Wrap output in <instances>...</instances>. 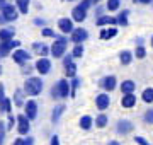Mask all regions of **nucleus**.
Instances as JSON below:
<instances>
[{"mask_svg":"<svg viewBox=\"0 0 153 145\" xmlns=\"http://www.w3.org/2000/svg\"><path fill=\"white\" fill-rule=\"evenodd\" d=\"M12 145H26V138H16Z\"/></svg>","mask_w":153,"mask_h":145,"instance_id":"obj_46","label":"nucleus"},{"mask_svg":"<svg viewBox=\"0 0 153 145\" xmlns=\"http://www.w3.org/2000/svg\"><path fill=\"white\" fill-rule=\"evenodd\" d=\"M34 24H36V26H46V21H44V19H34Z\"/></svg>","mask_w":153,"mask_h":145,"instance_id":"obj_47","label":"nucleus"},{"mask_svg":"<svg viewBox=\"0 0 153 145\" xmlns=\"http://www.w3.org/2000/svg\"><path fill=\"white\" fill-rule=\"evenodd\" d=\"M76 70H78L76 63H75V61H70L68 65H65V77H66V78L76 77Z\"/></svg>","mask_w":153,"mask_h":145,"instance_id":"obj_24","label":"nucleus"},{"mask_svg":"<svg viewBox=\"0 0 153 145\" xmlns=\"http://www.w3.org/2000/svg\"><path fill=\"white\" fill-rule=\"evenodd\" d=\"M68 2H71V0H68Z\"/></svg>","mask_w":153,"mask_h":145,"instance_id":"obj_57","label":"nucleus"},{"mask_svg":"<svg viewBox=\"0 0 153 145\" xmlns=\"http://www.w3.org/2000/svg\"><path fill=\"white\" fill-rule=\"evenodd\" d=\"M99 85H100L105 92H112V90L117 87V78H116L114 75H105V77L100 78Z\"/></svg>","mask_w":153,"mask_h":145,"instance_id":"obj_7","label":"nucleus"},{"mask_svg":"<svg viewBox=\"0 0 153 145\" xmlns=\"http://www.w3.org/2000/svg\"><path fill=\"white\" fill-rule=\"evenodd\" d=\"M116 34H117V29L116 28H104L100 31V34H99V38L100 39H111V38H114Z\"/></svg>","mask_w":153,"mask_h":145,"instance_id":"obj_27","label":"nucleus"},{"mask_svg":"<svg viewBox=\"0 0 153 145\" xmlns=\"http://www.w3.org/2000/svg\"><path fill=\"white\" fill-rule=\"evenodd\" d=\"M14 125H17V116H14L12 113H9V121H7V130H12Z\"/></svg>","mask_w":153,"mask_h":145,"instance_id":"obj_39","label":"nucleus"},{"mask_svg":"<svg viewBox=\"0 0 153 145\" xmlns=\"http://www.w3.org/2000/svg\"><path fill=\"white\" fill-rule=\"evenodd\" d=\"M134 142H136L138 145H150V144L146 142V140L143 138V137H134Z\"/></svg>","mask_w":153,"mask_h":145,"instance_id":"obj_43","label":"nucleus"},{"mask_svg":"<svg viewBox=\"0 0 153 145\" xmlns=\"http://www.w3.org/2000/svg\"><path fill=\"white\" fill-rule=\"evenodd\" d=\"M29 121H31V120L26 116V113L17 116V132H19V135H27L29 133V130H31Z\"/></svg>","mask_w":153,"mask_h":145,"instance_id":"obj_8","label":"nucleus"},{"mask_svg":"<svg viewBox=\"0 0 153 145\" xmlns=\"http://www.w3.org/2000/svg\"><path fill=\"white\" fill-rule=\"evenodd\" d=\"M133 130H134V125L129 120H119L116 123V132L119 135H128V133H131Z\"/></svg>","mask_w":153,"mask_h":145,"instance_id":"obj_11","label":"nucleus"},{"mask_svg":"<svg viewBox=\"0 0 153 145\" xmlns=\"http://www.w3.org/2000/svg\"><path fill=\"white\" fill-rule=\"evenodd\" d=\"M136 45H143V38H138L136 39Z\"/></svg>","mask_w":153,"mask_h":145,"instance_id":"obj_52","label":"nucleus"},{"mask_svg":"<svg viewBox=\"0 0 153 145\" xmlns=\"http://www.w3.org/2000/svg\"><path fill=\"white\" fill-rule=\"evenodd\" d=\"M4 97H5V87H4L2 82H0V101L4 99Z\"/></svg>","mask_w":153,"mask_h":145,"instance_id":"obj_45","label":"nucleus"},{"mask_svg":"<svg viewBox=\"0 0 153 145\" xmlns=\"http://www.w3.org/2000/svg\"><path fill=\"white\" fill-rule=\"evenodd\" d=\"M5 133H7V125L5 121L0 120V145H4V142H5Z\"/></svg>","mask_w":153,"mask_h":145,"instance_id":"obj_36","label":"nucleus"},{"mask_svg":"<svg viewBox=\"0 0 153 145\" xmlns=\"http://www.w3.org/2000/svg\"><path fill=\"white\" fill-rule=\"evenodd\" d=\"M107 145H121V144H119V142H117V140H112V142H109V144H107Z\"/></svg>","mask_w":153,"mask_h":145,"instance_id":"obj_50","label":"nucleus"},{"mask_svg":"<svg viewBox=\"0 0 153 145\" xmlns=\"http://www.w3.org/2000/svg\"><path fill=\"white\" fill-rule=\"evenodd\" d=\"M49 94H51V97L53 99H61V96H60V89H58V85H53L51 87V90H49Z\"/></svg>","mask_w":153,"mask_h":145,"instance_id":"obj_40","label":"nucleus"},{"mask_svg":"<svg viewBox=\"0 0 153 145\" xmlns=\"http://www.w3.org/2000/svg\"><path fill=\"white\" fill-rule=\"evenodd\" d=\"M21 46V41H16V39H9V41H0V58L4 56H9L14 50H17Z\"/></svg>","mask_w":153,"mask_h":145,"instance_id":"obj_3","label":"nucleus"},{"mask_svg":"<svg viewBox=\"0 0 153 145\" xmlns=\"http://www.w3.org/2000/svg\"><path fill=\"white\" fill-rule=\"evenodd\" d=\"M150 45H152V48H153V36H152V39H150Z\"/></svg>","mask_w":153,"mask_h":145,"instance_id":"obj_53","label":"nucleus"},{"mask_svg":"<svg viewBox=\"0 0 153 145\" xmlns=\"http://www.w3.org/2000/svg\"><path fill=\"white\" fill-rule=\"evenodd\" d=\"M49 145H61L60 144V138H58V135H53L51 140H49Z\"/></svg>","mask_w":153,"mask_h":145,"instance_id":"obj_44","label":"nucleus"},{"mask_svg":"<svg viewBox=\"0 0 153 145\" xmlns=\"http://www.w3.org/2000/svg\"><path fill=\"white\" fill-rule=\"evenodd\" d=\"M31 53H29L27 50H21V48H17V50L12 51V60H14V63H17V65H24V63H27L29 60H31Z\"/></svg>","mask_w":153,"mask_h":145,"instance_id":"obj_4","label":"nucleus"},{"mask_svg":"<svg viewBox=\"0 0 153 145\" xmlns=\"http://www.w3.org/2000/svg\"><path fill=\"white\" fill-rule=\"evenodd\" d=\"M143 121L148 123V125H153V108H150V109L145 111V114H143Z\"/></svg>","mask_w":153,"mask_h":145,"instance_id":"obj_37","label":"nucleus"},{"mask_svg":"<svg viewBox=\"0 0 153 145\" xmlns=\"http://www.w3.org/2000/svg\"><path fill=\"white\" fill-rule=\"evenodd\" d=\"M136 90V82L134 80H124L121 82V92L123 94H129V92H134Z\"/></svg>","mask_w":153,"mask_h":145,"instance_id":"obj_23","label":"nucleus"},{"mask_svg":"<svg viewBox=\"0 0 153 145\" xmlns=\"http://www.w3.org/2000/svg\"><path fill=\"white\" fill-rule=\"evenodd\" d=\"M133 58H134V53L129 50H123L119 53V63L121 65H129L133 61Z\"/></svg>","mask_w":153,"mask_h":145,"instance_id":"obj_19","label":"nucleus"},{"mask_svg":"<svg viewBox=\"0 0 153 145\" xmlns=\"http://www.w3.org/2000/svg\"><path fill=\"white\" fill-rule=\"evenodd\" d=\"M65 104H58V106H55V109H53V113H51V123H58L60 121V118H61V114L65 113Z\"/></svg>","mask_w":153,"mask_h":145,"instance_id":"obj_22","label":"nucleus"},{"mask_svg":"<svg viewBox=\"0 0 153 145\" xmlns=\"http://www.w3.org/2000/svg\"><path fill=\"white\" fill-rule=\"evenodd\" d=\"M14 36H16L14 28H4V29H0V41H9V39H14Z\"/></svg>","mask_w":153,"mask_h":145,"instance_id":"obj_25","label":"nucleus"},{"mask_svg":"<svg viewBox=\"0 0 153 145\" xmlns=\"http://www.w3.org/2000/svg\"><path fill=\"white\" fill-rule=\"evenodd\" d=\"M66 46H68V39L65 36H56L53 45H51V56L63 58L66 55Z\"/></svg>","mask_w":153,"mask_h":145,"instance_id":"obj_2","label":"nucleus"},{"mask_svg":"<svg viewBox=\"0 0 153 145\" xmlns=\"http://www.w3.org/2000/svg\"><path fill=\"white\" fill-rule=\"evenodd\" d=\"M99 28L102 26H116L117 24V17H111V16H99V19L95 21Z\"/></svg>","mask_w":153,"mask_h":145,"instance_id":"obj_17","label":"nucleus"},{"mask_svg":"<svg viewBox=\"0 0 153 145\" xmlns=\"http://www.w3.org/2000/svg\"><path fill=\"white\" fill-rule=\"evenodd\" d=\"M121 106L126 108V109H129V108H134V106H136V96H134V92L123 94V97H121Z\"/></svg>","mask_w":153,"mask_h":145,"instance_id":"obj_16","label":"nucleus"},{"mask_svg":"<svg viewBox=\"0 0 153 145\" xmlns=\"http://www.w3.org/2000/svg\"><path fill=\"white\" fill-rule=\"evenodd\" d=\"M119 5H121V0H107L105 9H107L109 12H114V10H117V9H119Z\"/></svg>","mask_w":153,"mask_h":145,"instance_id":"obj_33","label":"nucleus"},{"mask_svg":"<svg viewBox=\"0 0 153 145\" xmlns=\"http://www.w3.org/2000/svg\"><path fill=\"white\" fill-rule=\"evenodd\" d=\"M153 0H138V4H145V5H148V4H152Z\"/></svg>","mask_w":153,"mask_h":145,"instance_id":"obj_49","label":"nucleus"},{"mask_svg":"<svg viewBox=\"0 0 153 145\" xmlns=\"http://www.w3.org/2000/svg\"><path fill=\"white\" fill-rule=\"evenodd\" d=\"M36 72L39 73V75H48L49 72H51V60L49 58H46V56H39V60L36 61Z\"/></svg>","mask_w":153,"mask_h":145,"instance_id":"obj_5","label":"nucleus"},{"mask_svg":"<svg viewBox=\"0 0 153 145\" xmlns=\"http://www.w3.org/2000/svg\"><path fill=\"white\" fill-rule=\"evenodd\" d=\"M87 10L88 9H85V7H82L80 4L71 10V19L75 21V22H83L85 19H87Z\"/></svg>","mask_w":153,"mask_h":145,"instance_id":"obj_14","label":"nucleus"},{"mask_svg":"<svg viewBox=\"0 0 153 145\" xmlns=\"http://www.w3.org/2000/svg\"><path fill=\"white\" fill-rule=\"evenodd\" d=\"M134 56H136L138 60H143V58L146 56V48H145L143 45H138L136 50H134Z\"/></svg>","mask_w":153,"mask_h":145,"instance_id":"obj_35","label":"nucleus"},{"mask_svg":"<svg viewBox=\"0 0 153 145\" xmlns=\"http://www.w3.org/2000/svg\"><path fill=\"white\" fill-rule=\"evenodd\" d=\"M87 38H88V33H87V29H83V28H75L73 33L70 34V41L73 45H80L83 41H87Z\"/></svg>","mask_w":153,"mask_h":145,"instance_id":"obj_6","label":"nucleus"},{"mask_svg":"<svg viewBox=\"0 0 153 145\" xmlns=\"http://www.w3.org/2000/svg\"><path fill=\"white\" fill-rule=\"evenodd\" d=\"M70 84H71V96L70 97H75V94H76V89L82 85V78H78V77H73V78H70Z\"/></svg>","mask_w":153,"mask_h":145,"instance_id":"obj_32","label":"nucleus"},{"mask_svg":"<svg viewBox=\"0 0 153 145\" xmlns=\"http://www.w3.org/2000/svg\"><path fill=\"white\" fill-rule=\"evenodd\" d=\"M133 2H134V4H138V0H133Z\"/></svg>","mask_w":153,"mask_h":145,"instance_id":"obj_55","label":"nucleus"},{"mask_svg":"<svg viewBox=\"0 0 153 145\" xmlns=\"http://www.w3.org/2000/svg\"><path fill=\"white\" fill-rule=\"evenodd\" d=\"M2 16L7 19V22H12V21H16L17 17H19V9H17V5L7 4V5L2 9Z\"/></svg>","mask_w":153,"mask_h":145,"instance_id":"obj_10","label":"nucleus"},{"mask_svg":"<svg viewBox=\"0 0 153 145\" xmlns=\"http://www.w3.org/2000/svg\"><path fill=\"white\" fill-rule=\"evenodd\" d=\"M5 5H7V4H5V0H0V9H4Z\"/></svg>","mask_w":153,"mask_h":145,"instance_id":"obj_51","label":"nucleus"},{"mask_svg":"<svg viewBox=\"0 0 153 145\" xmlns=\"http://www.w3.org/2000/svg\"><path fill=\"white\" fill-rule=\"evenodd\" d=\"M111 104V97L109 92H100V94L95 96V106H97L99 111H105Z\"/></svg>","mask_w":153,"mask_h":145,"instance_id":"obj_9","label":"nucleus"},{"mask_svg":"<svg viewBox=\"0 0 153 145\" xmlns=\"http://www.w3.org/2000/svg\"><path fill=\"white\" fill-rule=\"evenodd\" d=\"M56 85H58V89H60L61 99H66V97L71 96V84L68 82V78H60V80L56 82Z\"/></svg>","mask_w":153,"mask_h":145,"instance_id":"obj_12","label":"nucleus"},{"mask_svg":"<svg viewBox=\"0 0 153 145\" xmlns=\"http://www.w3.org/2000/svg\"><path fill=\"white\" fill-rule=\"evenodd\" d=\"M128 16H129V10H128V9H124L123 12H119V16H117V26H121V28H128V24H129Z\"/></svg>","mask_w":153,"mask_h":145,"instance_id":"obj_28","label":"nucleus"},{"mask_svg":"<svg viewBox=\"0 0 153 145\" xmlns=\"http://www.w3.org/2000/svg\"><path fill=\"white\" fill-rule=\"evenodd\" d=\"M9 113H12V99L5 96L0 101V114H9Z\"/></svg>","mask_w":153,"mask_h":145,"instance_id":"obj_21","label":"nucleus"},{"mask_svg":"<svg viewBox=\"0 0 153 145\" xmlns=\"http://www.w3.org/2000/svg\"><path fill=\"white\" fill-rule=\"evenodd\" d=\"M26 145H34V138H33V137H27V138H26Z\"/></svg>","mask_w":153,"mask_h":145,"instance_id":"obj_48","label":"nucleus"},{"mask_svg":"<svg viewBox=\"0 0 153 145\" xmlns=\"http://www.w3.org/2000/svg\"><path fill=\"white\" fill-rule=\"evenodd\" d=\"M141 99H143V102H146V104H152V102H153V87H146V89L143 90Z\"/></svg>","mask_w":153,"mask_h":145,"instance_id":"obj_30","label":"nucleus"},{"mask_svg":"<svg viewBox=\"0 0 153 145\" xmlns=\"http://www.w3.org/2000/svg\"><path fill=\"white\" fill-rule=\"evenodd\" d=\"M95 126H97V128H105V126H107V123H109V118H107V114H104V113H102V114H99L97 118H95Z\"/></svg>","mask_w":153,"mask_h":145,"instance_id":"obj_29","label":"nucleus"},{"mask_svg":"<svg viewBox=\"0 0 153 145\" xmlns=\"http://www.w3.org/2000/svg\"><path fill=\"white\" fill-rule=\"evenodd\" d=\"M44 84H43V78L41 77H27L26 82H24V90L27 96H39L41 90H43Z\"/></svg>","mask_w":153,"mask_h":145,"instance_id":"obj_1","label":"nucleus"},{"mask_svg":"<svg viewBox=\"0 0 153 145\" xmlns=\"http://www.w3.org/2000/svg\"><path fill=\"white\" fill-rule=\"evenodd\" d=\"M58 28H60V31L63 34H71L73 33V19H68V17H63V19H60L58 21Z\"/></svg>","mask_w":153,"mask_h":145,"instance_id":"obj_15","label":"nucleus"},{"mask_svg":"<svg viewBox=\"0 0 153 145\" xmlns=\"http://www.w3.org/2000/svg\"><path fill=\"white\" fill-rule=\"evenodd\" d=\"M92 2H94V4H97V2H100V0H92Z\"/></svg>","mask_w":153,"mask_h":145,"instance_id":"obj_54","label":"nucleus"},{"mask_svg":"<svg viewBox=\"0 0 153 145\" xmlns=\"http://www.w3.org/2000/svg\"><path fill=\"white\" fill-rule=\"evenodd\" d=\"M33 51L36 53V55H39V56H46V55L51 53V48H49L48 45H44V43H34Z\"/></svg>","mask_w":153,"mask_h":145,"instance_id":"obj_18","label":"nucleus"},{"mask_svg":"<svg viewBox=\"0 0 153 145\" xmlns=\"http://www.w3.org/2000/svg\"><path fill=\"white\" fill-rule=\"evenodd\" d=\"M29 4H31V0H17V9H19V12L21 14H27L29 10Z\"/></svg>","mask_w":153,"mask_h":145,"instance_id":"obj_31","label":"nucleus"},{"mask_svg":"<svg viewBox=\"0 0 153 145\" xmlns=\"http://www.w3.org/2000/svg\"><path fill=\"white\" fill-rule=\"evenodd\" d=\"M24 113L29 120H36L38 118V102L34 99H29L26 104H24Z\"/></svg>","mask_w":153,"mask_h":145,"instance_id":"obj_13","label":"nucleus"},{"mask_svg":"<svg viewBox=\"0 0 153 145\" xmlns=\"http://www.w3.org/2000/svg\"><path fill=\"white\" fill-rule=\"evenodd\" d=\"M24 94H26V90L24 89H16L14 90V104H16L17 108H22L24 104H26V101H24Z\"/></svg>","mask_w":153,"mask_h":145,"instance_id":"obj_20","label":"nucleus"},{"mask_svg":"<svg viewBox=\"0 0 153 145\" xmlns=\"http://www.w3.org/2000/svg\"><path fill=\"white\" fill-rule=\"evenodd\" d=\"M0 75H2V67H0Z\"/></svg>","mask_w":153,"mask_h":145,"instance_id":"obj_56","label":"nucleus"},{"mask_svg":"<svg viewBox=\"0 0 153 145\" xmlns=\"http://www.w3.org/2000/svg\"><path fill=\"white\" fill-rule=\"evenodd\" d=\"M73 58H75V56L71 55V53H68V55L63 56V67H65V65H68L70 61H73Z\"/></svg>","mask_w":153,"mask_h":145,"instance_id":"obj_42","label":"nucleus"},{"mask_svg":"<svg viewBox=\"0 0 153 145\" xmlns=\"http://www.w3.org/2000/svg\"><path fill=\"white\" fill-rule=\"evenodd\" d=\"M43 36H44V38H56V33L53 31V29L44 28V29H43Z\"/></svg>","mask_w":153,"mask_h":145,"instance_id":"obj_41","label":"nucleus"},{"mask_svg":"<svg viewBox=\"0 0 153 145\" xmlns=\"http://www.w3.org/2000/svg\"><path fill=\"white\" fill-rule=\"evenodd\" d=\"M94 125H95V123H94V118L92 116L85 114V116L80 118V128H82V130H90Z\"/></svg>","mask_w":153,"mask_h":145,"instance_id":"obj_26","label":"nucleus"},{"mask_svg":"<svg viewBox=\"0 0 153 145\" xmlns=\"http://www.w3.org/2000/svg\"><path fill=\"white\" fill-rule=\"evenodd\" d=\"M83 51H85V48H83V43H80V45H75V48L71 50V55L75 56V58H82V56H83Z\"/></svg>","mask_w":153,"mask_h":145,"instance_id":"obj_34","label":"nucleus"},{"mask_svg":"<svg viewBox=\"0 0 153 145\" xmlns=\"http://www.w3.org/2000/svg\"><path fill=\"white\" fill-rule=\"evenodd\" d=\"M21 73L22 75H31V73H33V70H36V67H31V65H29V63H24V65H21Z\"/></svg>","mask_w":153,"mask_h":145,"instance_id":"obj_38","label":"nucleus"}]
</instances>
